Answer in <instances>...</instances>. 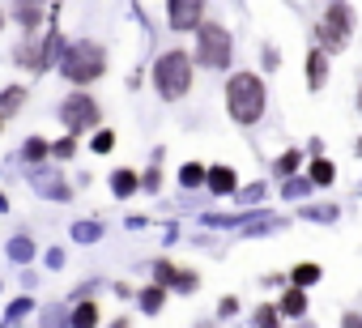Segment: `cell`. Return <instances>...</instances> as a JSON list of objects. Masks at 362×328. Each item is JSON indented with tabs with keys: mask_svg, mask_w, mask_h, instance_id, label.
I'll return each instance as SVG.
<instances>
[{
	"mask_svg": "<svg viewBox=\"0 0 362 328\" xmlns=\"http://www.w3.org/2000/svg\"><path fill=\"white\" fill-rule=\"evenodd\" d=\"M141 307H145V311H158V307H162V290H158V286L145 290V294H141Z\"/></svg>",
	"mask_w": 362,
	"mask_h": 328,
	"instance_id": "16",
	"label": "cell"
},
{
	"mask_svg": "<svg viewBox=\"0 0 362 328\" xmlns=\"http://www.w3.org/2000/svg\"><path fill=\"white\" fill-rule=\"evenodd\" d=\"M179 180L192 188V184H201V180H205V171H201V167H184V175H179Z\"/></svg>",
	"mask_w": 362,
	"mask_h": 328,
	"instance_id": "17",
	"label": "cell"
},
{
	"mask_svg": "<svg viewBox=\"0 0 362 328\" xmlns=\"http://www.w3.org/2000/svg\"><path fill=\"white\" fill-rule=\"evenodd\" d=\"M153 81H158V94L162 98H184L188 86H192V60L184 52H166L153 64Z\"/></svg>",
	"mask_w": 362,
	"mask_h": 328,
	"instance_id": "2",
	"label": "cell"
},
{
	"mask_svg": "<svg viewBox=\"0 0 362 328\" xmlns=\"http://www.w3.org/2000/svg\"><path fill=\"white\" fill-rule=\"evenodd\" d=\"M197 60L209 69H226L230 64V35L222 26H197Z\"/></svg>",
	"mask_w": 362,
	"mask_h": 328,
	"instance_id": "4",
	"label": "cell"
},
{
	"mask_svg": "<svg viewBox=\"0 0 362 328\" xmlns=\"http://www.w3.org/2000/svg\"><path fill=\"white\" fill-rule=\"evenodd\" d=\"M281 307H286V311H290V315H298V311H303V307H307V298H303V290H290V294H286V298H281Z\"/></svg>",
	"mask_w": 362,
	"mask_h": 328,
	"instance_id": "12",
	"label": "cell"
},
{
	"mask_svg": "<svg viewBox=\"0 0 362 328\" xmlns=\"http://www.w3.org/2000/svg\"><path fill=\"white\" fill-rule=\"evenodd\" d=\"M111 145H115V136H111V132H98V136H94V149H98V153H107Z\"/></svg>",
	"mask_w": 362,
	"mask_h": 328,
	"instance_id": "19",
	"label": "cell"
},
{
	"mask_svg": "<svg viewBox=\"0 0 362 328\" xmlns=\"http://www.w3.org/2000/svg\"><path fill=\"white\" fill-rule=\"evenodd\" d=\"M324 73H328L324 52H311V60H307V77H311V86H324Z\"/></svg>",
	"mask_w": 362,
	"mask_h": 328,
	"instance_id": "8",
	"label": "cell"
},
{
	"mask_svg": "<svg viewBox=\"0 0 362 328\" xmlns=\"http://www.w3.org/2000/svg\"><path fill=\"white\" fill-rule=\"evenodd\" d=\"M256 320H260V324H273V320H277V311H273V307H264V311H256Z\"/></svg>",
	"mask_w": 362,
	"mask_h": 328,
	"instance_id": "22",
	"label": "cell"
},
{
	"mask_svg": "<svg viewBox=\"0 0 362 328\" xmlns=\"http://www.w3.org/2000/svg\"><path fill=\"white\" fill-rule=\"evenodd\" d=\"M294 167H298V153H286V158H281V175H290Z\"/></svg>",
	"mask_w": 362,
	"mask_h": 328,
	"instance_id": "21",
	"label": "cell"
},
{
	"mask_svg": "<svg viewBox=\"0 0 362 328\" xmlns=\"http://www.w3.org/2000/svg\"><path fill=\"white\" fill-rule=\"evenodd\" d=\"M111 188H115L119 197H128V192L136 188V175H132V171H115V175H111Z\"/></svg>",
	"mask_w": 362,
	"mask_h": 328,
	"instance_id": "11",
	"label": "cell"
},
{
	"mask_svg": "<svg viewBox=\"0 0 362 328\" xmlns=\"http://www.w3.org/2000/svg\"><path fill=\"white\" fill-rule=\"evenodd\" d=\"M103 69H107V52H103L98 43H73V47L64 52V64H60V73H64L69 81H77V86L103 77Z\"/></svg>",
	"mask_w": 362,
	"mask_h": 328,
	"instance_id": "3",
	"label": "cell"
},
{
	"mask_svg": "<svg viewBox=\"0 0 362 328\" xmlns=\"http://www.w3.org/2000/svg\"><path fill=\"white\" fill-rule=\"evenodd\" d=\"M226 107H230V115H235L239 124H256L260 111H264V86H260V77H252V73L230 77V86H226Z\"/></svg>",
	"mask_w": 362,
	"mask_h": 328,
	"instance_id": "1",
	"label": "cell"
},
{
	"mask_svg": "<svg viewBox=\"0 0 362 328\" xmlns=\"http://www.w3.org/2000/svg\"><path fill=\"white\" fill-rule=\"evenodd\" d=\"M0 30H5V13H0Z\"/></svg>",
	"mask_w": 362,
	"mask_h": 328,
	"instance_id": "23",
	"label": "cell"
},
{
	"mask_svg": "<svg viewBox=\"0 0 362 328\" xmlns=\"http://www.w3.org/2000/svg\"><path fill=\"white\" fill-rule=\"evenodd\" d=\"M18 18H22V26L30 30V26L39 22V0H18Z\"/></svg>",
	"mask_w": 362,
	"mask_h": 328,
	"instance_id": "10",
	"label": "cell"
},
{
	"mask_svg": "<svg viewBox=\"0 0 362 328\" xmlns=\"http://www.w3.org/2000/svg\"><path fill=\"white\" fill-rule=\"evenodd\" d=\"M315 277H320V269H315V264H298V269H294V281H298V286H311Z\"/></svg>",
	"mask_w": 362,
	"mask_h": 328,
	"instance_id": "13",
	"label": "cell"
},
{
	"mask_svg": "<svg viewBox=\"0 0 362 328\" xmlns=\"http://www.w3.org/2000/svg\"><path fill=\"white\" fill-rule=\"evenodd\" d=\"M22 98H26V90H18V86H13V90H5V98H0V111H13Z\"/></svg>",
	"mask_w": 362,
	"mask_h": 328,
	"instance_id": "15",
	"label": "cell"
},
{
	"mask_svg": "<svg viewBox=\"0 0 362 328\" xmlns=\"http://www.w3.org/2000/svg\"><path fill=\"white\" fill-rule=\"evenodd\" d=\"M320 39H324V47H345V39H349V9L345 5L328 9V18L320 26Z\"/></svg>",
	"mask_w": 362,
	"mask_h": 328,
	"instance_id": "6",
	"label": "cell"
},
{
	"mask_svg": "<svg viewBox=\"0 0 362 328\" xmlns=\"http://www.w3.org/2000/svg\"><path fill=\"white\" fill-rule=\"evenodd\" d=\"M98 320V311H94V303H86V307H77V324H94Z\"/></svg>",
	"mask_w": 362,
	"mask_h": 328,
	"instance_id": "18",
	"label": "cell"
},
{
	"mask_svg": "<svg viewBox=\"0 0 362 328\" xmlns=\"http://www.w3.org/2000/svg\"><path fill=\"white\" fill-rule=\"evenodd\" d=\"M209 188L226 197V192L235 188V171H226V167H218V171H209Z\"/></svg>",
	"mask_w": 362,
	"mask_h": 328,
	"instance_id": "9",
	"label": "cell"
},
{
	"mask_svg": "<svg viewBox=\"0 0 362 328\" xmlns=\"http://www.w3.org/2000/svg\"><path fill=\"white\" fill-rule=\"evenodd\" d=\"M170 26L175 30L201 26V0H170Z\"/></svg>",
	"mask_w": 362,
	"mask_h": 328,
	"instance_id": "7",
	"label": "cell"
},
{
	"mask_svg": "<svg viewBox=\"0 0 362 328\" xmlns=\"http://www.w3.org/2000/svg\"><path fill=\"white\" fill-rule=\"evenodd\" d=\"M43 153H47V145H43V141H30V145H26V158H43Z\"/></svg>",
	"mask_w": 362,
	"mask_h": 328,
	"instance_id": "20",
	"label": "cell"
},
{
	"mask_svg": "<svg viewBox=\"0 0 362 328\" xmlns=\"http://www.w3.org/2000/svg\"><path fill=\"white\" fill-rule=\"evenodd\" d=\"M60 119H64V128H69V132H86V128H94V124H98V107H94V98H90V94H73V98L60 107Z\"/></svg>",
	"mask_w": 362,
	"mask_h": 328,
	"instance_id": "5",
	"label": "cell"
},
{
	"mask_svg": "<svg viewBox=\"0 0 362 328\" xmlns=\"http://www.w3.org/2000/svg\"><path fill=\"white\" fill-rule=\"evenodd\" d=\"M311 180H315V184H328V180H332V167H328L324 158H320V162H311Z\"/></svg>",
	"mask_w": 362,
	"mask_h": 328,
	"instance_id": "14",
	"label": "cell"
}]
</instances>
